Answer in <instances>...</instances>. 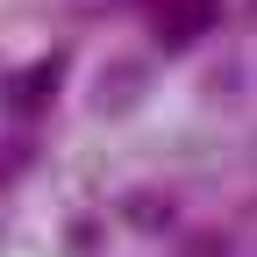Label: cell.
I'll use <instances>...</instances> for the list:
<instances>
[{"label": "cell", "mask_w": 257, "mask_h": 257, "mask_svg": "<svg viewBox=\"0 0 257 257\" xmlns=\"http://www.w3.org/2000/svg\"><path fill=\"white\" fill-rule=\"evenodd\" d=\"M143 100H150V64L143 57H107L100 79H93V114L121 121V114H136Z\"/></svg>", "instance_id": "cell-1"}, {"label": "cell", "mask_w": 257, "mask_h": 257, "mask_svg": "<svg viewBox=\"0 0 257 257\" xmlns=\"http://www.w3.org/2000/svg\"><path fill=\"white\" fill-rule=\"evenodd\" d=\"M114 221L136 229V236H179V193H165V186H128L121 200H114Z\"/></svg>", "instance_id": "cell-2"}, {"label": "cell", "mask_w": 257, "mask_h": 257, "mask_svg": "<svg viewBox=\"0 0 257 257\" xmlns=\"http://www.w3.org/2000/svg\"><path fill=\"white\" fill-rule=\"evenodd\" d=\"M150 15H157V43L186 50V43L207 36V22L221 15V0H150Z\"/></svg>", "instance_id": "cell-3"}, {"label": "cell", "mask_w": 257, "mask_h": 257, "mask_svg": "<svg viewBox=\"0 0 257 257\" xmlns=\"http://www.w3.org/2000/svg\"><path fill=\"white\" fill-rule=\"evenodd\" d=\"M179 257H229V236H221V229H186L179 236Z\"/></svg>", "instance_id": "cell-5"}, {"label": "cell", "mask_w": 257, "mask_h": 257, "mask_svg": "<svg viewBox=\"0 0 257 257\" xmlns=\"http://www.w3.org/2000/svg\"><path fill=\"white\" fill-rule=\"evenodd\" d=\"M50 86H57V64H36V72H22V79L8 86V107H22V114L50 107Z\"/></svg>", "instance_id": "cell-4"}]
</instances>
